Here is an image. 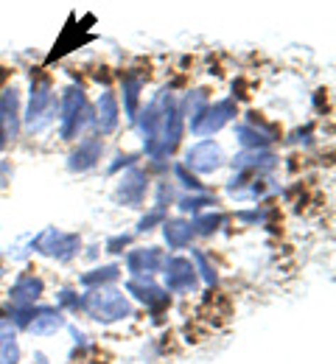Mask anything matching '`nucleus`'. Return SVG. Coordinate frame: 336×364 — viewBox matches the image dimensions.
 Returning a JSON list of instances; mask_svg holds the SVG:
<instances>
[{"label": "nucleus", "instance_id": "obj_12", "mask_svg": "<svg viewBox=\"0 0 336 364\" xmlns=\"http://www.w3.org/2000/svg\"><path fill=\"white\" fill-rule=\"evenodd\" d=\"M166 264V255L157 250V247H143V250H132L126 255V269L141 277V274H151V272H160Z\"/></svg>", "mask_w": 336, "mask_h": 364}, {"label": "nucleus", "instance_id": "obj_29", "mask_svg": "<svg viewBox=\"0 0 336 364\" xmlns=\"http://www.w3.org/2000/svg\"><path fill=\"white\" fill-rule=\"evenodd\" d=\"M9 177H11V166L6 160H0V188L9 182Z\"/></svg>", "mask_w": 336, "mask_h": 364}, {"label": "nucleus", "instance_id": "obj_6", "mask_svg": "<svg viewBox=\"0 0 336 364\" xmlns=\"http://www.w3.org/2000/svg\"><path fill=\"white\" fill-rule=\"evenodd\" d=\"M20 92L17 87H9L0 92V151L20 135Z\"/></svg>", "mask_w": 336, "mask_h": 364}, {"label": "nucleus", "instance_id": "obj_25", "mask_svg": "<svg viewBox=\"0 0 336 364\" xmlns=\"http://www.w3.org/2000/svg\"><path fill=\"white\" fill-rule=\"evenodd\" d=\"M163 222H166V210L154 208V210H148L143 219L138 222V232H148V230H154V225H163Z\"/></svg>", "mask_w": 336, "mask_h": 364}, {"label": "nucleus", "instance_id": "obj_27", "mask_svg": "<svg viewBox=\"0 0 336 364\" xmlns=\"http://www.w3.org/2000/svg\"><path fill=\"white\" fill-rule=\"evenodd\" d=\"M193 261H196V267H199V272H202V277H205L207 283H216V272L210 269V264H207V258H205V252H193Z\"/></svg>", "mask_w": 336, "mask_h": 364}, {"label": "nucleus", "instance_id": "obj_7", "mask_svg": "<svg viewBox=\"0 0 336 364\" xmlns=\"http://www.w3.org/2000/svg\"><path fill=\"white\" fill-rule=\"evenodd\" d=\"M222 166H224V154L216 140H199L185 154V168H193L196 174H213Z\"/></svg>", "mask_w": 336, "mask_h": 364}, {"label": "nucleus", "instance_id": "obj_24", "mask_svg": "<svg viewBox=\"0 0 336 364\" xmlns=\"http://www.w3.org/2000/svg\"><path fill=\"white\" fill-rule=\"evenodd\" d=\"M174 177L180 180V185H183V188H188V191H193V193L205 191V185H202V182L196 180L193 174H188V168H185L183 163H177V166H174Z\"/></svg>", "mask_w": 336, "mask_h": 364}, {"label": "nucleus", "instance_id": "obj_11", "mask_svg": "<svg viewBox=\"0 0 336 364\" xmlns=\"http://www.w3.org/2000/svg\"><path fill=\"white\" fill-rule=\"evenodd\" d=\"M121 121V109H118V98L112 90H104L96 101V112H93V124L101 135H112L118 129Z\"/></svg>", "mask_w": 336, "mask_h": 364}, {"label": "nucleus", "instance_id": "obj_21", "mask_svg": "<svg viewBox=\"0 0 336 364\" xmlns=\"http://www.w3.org/2000/svg\"><path fill=\"white\" fill-rule=\"evenodd\" d=\"M222 225H224V216H222V213H213V210H202V213H196L191 222L193 235H196V232H199V235H213Z\"/></svg>", "mask_w": 336, "mask_h": 364}, {"label": "nucleus", "instance_id": "obj_22", "mask_svg": "<svg viewBox=\"0 0 336 364\" xmlns=\"http://www.w3.org/2000/svg\"><path fill=\"white\" fill-rule=\"evenodd\" d=\"M216 205V199H210L207 193H185V196H180V210L183 213H202V210H207V208H213Z\"/></svg>", "mask_w": 336, "mask_h": 364}, {"label": "nucleus", "instance_id": "obj_3", "mask_svg": "<svg viewBox=\"0 0 336 364\" xmlns=\"http://www.w3.org/2000/svg\"><path fill=\"white\" fill-rule=\"evenodd\" d=\"M79 306L98 322H112V319L129 317V300H126V294H121L115 289H96V291L85 294Z\"/></svg>", "mask_w": 336, "mask_h": 364}, {"label": "nucleus", "instance_id": "obj_4", "mask_svg": "<svg viewBox=\"0 0 336 364\" xmlns=\"http://www.w3.org/2000/svg\"><path fill=\"white\" fill-rule=\"evenodd\" d=\"M236 112H239V107H236L233 98H222V101H216V104H205V107L191 118V132L196 137L216 135L219 129H224V127L236 118Z\"/></svg>", "mask_w": 336, "mask_h": 364}, {"label": "nucleus", "instance_id": "obj_23", "mask_svg": "<svg viewBox=\"0 0 336 364\" xmlns=\"http://www.w3.org/2000/svg\"><path fill=\"white\" fill-rule=\"evenodd\" d=\"M118 274L121 269L118 267H101V269H93V272L82 274V286H104V283H112V280H118Z\"/></svg>", "mask_w": 336, "mask_h": 364}, {"label": "nucleus", "instance_id": "obj_10", "mask_svg": "<svg viewBox=\"0 0 336 364\" xmlns=\"http://www.w3.org/2000/svg\"><path fill=\"white\" fill-rule=\"evenodd\" d=\"M146 191H148V177H146V171L141 168H129L121 182H118V202H124V205H129V208H138L141 202L146 199Z\"/></svg>", "mask_w": 336, "mask_h": 364}, {"label": "nucleus", "instance_id": "obj_16", "mask_svg": "<svg viewBox=\"0 0 336 364\" xmlns=\"http://www.w3.org/2000/svg\"><path fill=\"white\" fill-rule=\"evenodd\" d=\"M163 235H166L168 250H183V247L191 244L193 228L191 222H185V219H166L163 222Z\"/></svg>", "mask_w": 336, "mask_h": 364}, {"label": "nucleus", "instance_id": "obj_8", "mask_svg": "<svg viewBox=\"0 0 336 364\" xmlns=\"http://www.w3.org/2000/svg\"><path fill=\"white\" fill-rule=\"evenodd\" d=\"M163 269H166V291L183 294L196 286V267L188 258H168Z\"/></svg>", "mask_w": 336, "mask_h": 364}, {"label": "nucleus", "instance_id": "obj_15", "mask_svg": "<svg viewBox=\"0 0 336 364\" xmlns=\"http://www.w3.org/2000/svg\"><path fill=\"white\" fill-rule=\"evenodd\" d=\"M141 90H143V76L138 73H124L121 92H124V112L129 121H135L138 109H141Z\"/></svg>", "mask_w": 336, "mask_h": 364}, {"label": "nucleus", "instance_id": "obj_26", "mask_svg": "<svg viewBox=\"0 0 336 364\" xmlns=\"http://www.w3.org/2000/svg\"><path fill=\"white\" fill-rule=\"evenodd\" d=\"M174 199V182H168V180H163L160 185H157V205L154 208H160V210H166L168 208V202Z\"/></svg>", "mask_w": 336, "mask_h": 364}, {"label": "nucleus", "instance_id": "obj_9", "mask_svg": "<svg viewBox=\"0 0 336 364\" xmlns=\"http://www.w3.org/2000/svg\"><path fill=\"white\" fill-rule=\"evenodd\" d=\"M101 151H104V140L96 135L85 137V140H79V146L70 151V157H67V168L70 171H90L93 166H96L98 160H101Z\"/></svg>", "mask_w": 336, "mask_h": 364}, {"label": "nucleus", "instance_id": "obj_19", "mask_svg": "<svg viewBox=\"0 0 336 364\" xmlns=\"http://www.w3.org/2000/svg\"><path fill=\"white\" fill-rule=\"evenodd\" d=\"M236 135H239V143L244 149H266L275 140L272 129H258L252 121L249 124H241L239 129H236Z\"/></svg>", "mask_w": 336, "mask_h": 364}, {"label": "nucleus", "instance_id": "obj_18", "mask_svg": "<svg viewBox=\"0 0 336 364\" xmlns=\"http://www.w3.org/2000/svg\"><path fill=\"white\" fill-rule=\"evenodd\" d=\"M34 314L37 317L31 319V322H26L28 333H34V336H50V333H56L65 325V319L59 317V311H53V309H40Z\"/></svg>", "mask_w": 336, "mask_h": 364}, {"label": "nucleus", "instance_id": "obj_2", "mask_svg": "<svg viewBox=\"0 0 336 364\" xmlns=\"http://www.w3.org/2000/svg\"><path fill=\"white\" fill-rule=\"evenodd\" d=\"M56 118V92L50 85L48 76H40L31 82V90H28V107H26V115H23V127L37 135L43 129H48Z\"/></svg>", "mask_w": 336, "mask_h": 364}, {"label": "nucleus", "instance_id": "obj_20", "mask_svg": "<svg viewBox=\"0 0 336 364\" xmlns=\"http://www.w3.org/2000/svg\"><path fill=\"white\" fill-rule=\"evenodd\" d=\"M17 359H20V348L14 328L9 322H0V364H17Z\"/></svg>", "mask_w": 336, "mask_h": 364}, {"label": "nucleus", "instance_id": "obj_17", "mask_svg": "<svg viewBox=\"0 0 336 364\" xmlns=\"http://www.w3.org/2000/svg\"><path fill=\"white\" fill-rule=\"evenodd\" d=\"M40 294H43V280L34 274H20L17 283L11 286V300L17 306H31Z\"/></svg>", "mask_w": 336, "mask_h": 364}, {"label": "nucleus", "instance_id": "obj_1", "mask_svg": "<svg viewBox=\"0 0 336 364\" xmlns=\"http://www.w3.org/2000/svg\"><path fill=\"white\" fill-rule=\"evenodd\" d=\"M56 121H59V137L62 140L79 137L93 124V109H90L87 95L82 87L70 85V87L62 90L59 101H56Z\"/></svg>", "mask_w": 336, "mask_h": 364}, {"label": "nucleus", "instance_id": "obj_5", "mask_svg": "<svg viewBox=\"0 0 336 364\" xmlns=\"http://www.w3.org/2000/svg\"><path fill=\"white\" fill-rule=\"evenodd\" d=\"M79 247H82L79 235L62 232V230H56V228L43 230V232L34 238V250L43 252V255H48V258H56V261H70V258H76V255H79Z\"/></svg>", "mask_w": 336, "mask_h": 364}, {"label": "nucleus", "instance_id": "obj_13", "mask_svg": "<svg viewBox=\"0 0 336 364\" xmlns=\"http://www.w3.org/2000/svg\"><path fill=\"white\" fill-rule=\"evenodd\" d=\"M275 163H278V157L269 154L266 149H244L233 160V168H239L241 174H264V171L275 168Z\"/></svg>", "mask_w": 336, "mask_h": 364}, {"label": "nucleus", "instance_id": "obj_14", "mask_svg": "<svg viewBox=\"0 0 336 364\" xmlns=\"http://www.w3.org/2000/svg\"><path fill=\"white\" fill-rule=\"evenodd\" d=\"M126 289L141 300L146 303L151 311H160V309H166L168 306V294H166V289H160V286H154L148 277L141 280V277H132L129 283H126Z\"/></svg>", "mask_w": 336, "mask_h": 364}, {"label": "nucleus", "instance_id": "obj_28", "mask_svg": "<svg viewBox=\"0 0 336 364\" xmlns=\"http://www.w3.org/2000/svg\"><path fill=\"white\" fill-rule=\"evenodd\" d=\"M126 244H129V235H115V238L107 241V250H109V252H124Z\"/></svg>", "mask_w": 336, "mask_h": 364}]
</instances>
